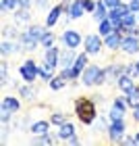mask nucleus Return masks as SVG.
Masks as SVG:
<instances>
[{
    "mask_svg": "<svg viewBox=\"0 0 139 146\" xmlns=\"http://www.w3.org/2000/svg\"><path fill=\"white\" fill-rule=\"evenodd\" d=\"M75 115L77 119L81 121L83 125H91L98 119V113H96V102L91 98H75Z\"/></svg>",
    "mask_w": 139,
    "mask_h": 146,
    "instance_id": "1",
    "label": "nucleus"
},
{
    "mask_svg": "<svg viewBox=\"0 0 139 146\" xmlns=\"http://www.w3.org/2000/svg\"><path fill=\"white\" fill-rule=\"evenodd\" d=\"M19 75L23 77L25 84H33L39 77V65L29 58V61H25L23 65H19Z\"/></svg>",
    "mask_w": 139,
    "mask_h": 146,
    "instance_id": "2",
    "label": "nucleus"
},
{
    "mask_svg": "<svg viewBox=\"0 0 139 146\" xmlns=\"http://www.w3.org/2000/svg\"><path fill=\"white\" fill-rule=\"evenodd\" d=\"M125 129H127V123H125V119H114V121L108 125V138H110L112 142H123Z\"/></svg>",
    "mask_w": 139,
    "mask_h": 146,
    "instance_id": "3",
    "label": "nucleus"
},
{
    "mask_svg": "<svg viewBox=\"0 0 139 146\" xmlns=\"http://www.w3.org/2000/svg\"><path fill=\"white\" fill-rule=\"evenodd\" d=\"M127 107H129V102H127V96L125 98H114V102H112V107L108 111V115H110V121H114V119H125V113H127Z\"/></svg>",
    "mask_w": 139,
    "mask_h": 146,
    "instance_id": "4",
    "label": "nucleus"
},
{
    "mask_svg": "<svg viewBox=\"0 0 139 146\" xmlns=\"http://www.w3.org/2000/svg\"><path fill=\"white\" fill-rule=\"evenodd\" d=\"M83 44H85V52H87V54H100V50L104 46V38L96 36V34H89L83 40Z\"/></svg>",
    "mask_w": 139,
    "mask_h": 146,
    "instance_id": "5",
    "label": "nucleus"
},
{
    "mask_svg": "<svg viewBox=\"0 0 139 146\" xmlns=\"http://www.w3.org/2000/svg\"><path fill=\"white\" fill-rule=\"evenodd\" d=\"M100 71H102V67L100 65H87V67L83 69V73H81V82L85 84V86H96V82H98V75H100Z\"/></svg>",
    "mask_w": 139,
    "mask_h": 146,
    "instance_id": "6",
    "label": "nucleus"
},
{
    "mask_svg": "<svg viewBox=\"0 0 139 146\" xmlns=\"http://www.w3.org/2000/svg\"><path fill=\"white\" fill-rule=\"evenodd\" d=\"M121 50L125 54H137L139 52V36H131L127 34L121 42Z\"/></svg>",
    "mask_w": 139,
    "mask_h": 146,
    "instance_id": "7",
    "label": "nucleus"
},
{
    "mask_svg": "<svg viewBox=\"0 0 139 146\" xmlns=\"http://www.w3.org/2000/svg\"><path fill=\"white\" fill-rule=\"evenodd\" d=\"M60 40H62L64 46H69V48H77V46L81 44V36H79L77 29H64Z\"/></svg>",
    "mask_w": 139,
    "mask_h": 146,
    "instance_id": "8",
    "label": "nucleus"
},
{
    "mask_svg": "<svg viewBox=\"0 0 139 146\" xmlns=\"http://www.w3.org/2000/svg\"><path fill=\"white\" fill-rule=\"evenodd\" d=\"M77 61V54H75V48H69L64 46L60 50V61H58V67H73Z\"/></svg>",
    "mask_w": 139,
    "mask_h": 146,
    "instance_id": "9",
    "label": "nucleus"
},
{
    "mask_svg": "<svg viewBox=\"0 0 139 146\" xmlns=\"http://www.w3.org/2000/svg\"><path fill=\"white\" fill-rule=\"evenodd\" d=\"M17 40H19V44H21V48H23V50H29V52H31V50H37V46H39V42H37L35 38H31V36H29V31H27V29L21 31Z\"/></svg>",
    "mask_w": 139,
    "mask_h": 146,
    "instance_id": "10",
    "label": "nucleus"
},
{
    "mask_svg": "<svg viewBox=\"0 0 139 146\" xmlns=\"http://www.w3.org/2000/svg\"><path fill=\"white\" fill-rule=\"evenodd\" d=\"M123 34H121V31H112V34L110 36H106L104 38V46H106V48H110V50H121V42H123Z\"/></svg>",
    "mask_w": 139,
    "mask_h": 146,
    "instance_id": "11",
    "label": "nucleus"
},
{
    "mask_svg": "<svg viewBox=\"0 0 139 146\" xmlns=\"http://www.w3.org/2000/svg\"><path fill=\"white\" fill-rule=\"evenodd\" d=\"M44 61L56 69V67H58V61H60V48H56V46H50V48H46V52H44Z\"/></svg>",
    "mask_w": 139,
    "mask_h": 146,
    "instance_id": "12",
    "label": "nucleus"
},
{
    "mask_svg": "<svg viewBox=\"0 0 139 146\" xmlns=\"http://www.w3.org/2000/svg\"><path fill=\"white\" fill-rule=\"evenodd\" d=\"M116 84H118V88H121V92L129 94V92L135 88V77H131V75H127V73H123V75L116 79Z\"/></svg>",
    "mask_w": 139,
    "mask_h": 146,
    "instance_id": "13",
    "label": "nucleus"
},
{
    "mask_svg": "<svg viewBox=\"0 0 139 146\" xmlns=\"http://www.w3.org/2000/svg\"><path fill=\"white\" fill-rule=\"evenodd\" d=\"M62 13H64L62 4H56L54 9H50L48 17H46V27H54V25L58 23V19H60V15H62Z\"/></svg>",
    "mask_w": 139,
    "mask_h": 146,
    "instance_id": "14",
    "label": "nucleus"
},
{
    "mask_svg": "<svg viewBox=\"0 0 139 146\" xmlns=\"http://www.w3.org/2000/svg\"><path fill=\"white\" fill-rule=\"evenodd\" d=\"M29 21H31V11L25 9V6H19V9L15 11V23L25 25V23H29Z\"/></svg>",
    "mask_w": 139,
    "mask_h": 146,
    "instance_id": "15",
    "label": "nucleus"
},
{
    "mask_svg": "<svg viewBox=\"0 0 139 146\" xmlns=\"http://www.w3.org/2000/svg\"><path fill=\"white\" fill-rule=\"evenodd\" d=\"M50 123H52V121H35V123H31L29 131H31L33 136H44V134H48Z\"/></svg>",
    "mask_w": 139,
    "mask_h": 146,
    "instance_id": "16",
    "label": "nucleus"
},
{
    "mask_svg": "<svg viewBox=\"0 0 139 146\" xmlns=\"http://www.w3.org/2000/svg\"><path fill=\"white\" fill-rule=\"evenodd\" d=\"M108 17V6L104 4V0H98V4H96V11H94V19L98 23L104 21V19Z\"/></svg>",
    "mask_w": 139,
    "mask_h": 146,
    "instance_id": "17",
    "label": "nucleus"
},
{
    "mask_svg": "<svg viewBox=\"0 0 139 146\" xmlns=\"http://www.w3.org/2000/svg\"><path fill=\"white\" fill-rule=\"evenodd\" d=\"M71 136H75V125L71 121H67V123L60 125V129H58V138H60V140H69Z\"/></svg>",
    "mask_w": 139,
    "mask_h": 146,
    "instance_id": "18",
    "label": "nucleus"
},
{
    "mask_svg": "<svg viewBox=\"0 0 139 146\" xmlns=\"http://www.w3.org/2000/svg\"><path fill=\"white\" fill-rule=\"evenodd\" d=\"M83 13H85L83 2H81V0H73V4L69 9V17L71 19H79V17H83Z\"/></svg>",
    "mask_w": 139,
    "mask_h": 146,
    "instance_id": "19",
    "label": "nucleus"
},
{
    "mask_svg": "<svg viewBox=\"0 0 139 146\" xmlns=\"http://www.w3.org/2000/svg\"><path fill=\"white\" fill-rule=\"evenodd\" d=\"M39 77H42L44 82H50V79L54 77V67L48 65L46 61H42V65H39Z\"/></svg>",
    "mask_w": 139,
    "mask_h": 146,
    "instance_id": "20",
    "label": "nucleus"
},
{
    "mask_svg": "<svg viewBox=\"0 0 139 146\" xmlns=\"http://www.w3.org/2000/svg\"><path fill=\"white\" fill-rule=\"evenodd\" d=\"M2 107L10 109L12 113H17L19 109H21V100H19V98H15V96H4V98H2Z\"/></svg>",
    "mask_w": 139,
    "mask_h": 146,
    "instance_id": "21",
    "label": "nucleus"
},
{
    "mask_svg": "<svg viewBox=\"0 0 139 146\" xmlns=\"http://www.w3.org/2000/svg\"><path fill=\"white\" fill-rule=\"evenodd\" d=\"M87 56H89L87 52H81V54H77V61H75V65H73V67H75V71L79 73V75H81V73H83V69H85V67L89 65Z\"/></svg>",
    "mask_w": 139,
    "mask_h": 146,
    "instance_id": "22",
    "label": "nucleus"
},
{
    "mask_svg": "<svg viewBox=\"0 0 139 146\" xmlns=\"http://www.w3.org/2000/svg\"><path fill=\"white\" fill-rule=\"evenodd\" d=\"M19 92H21V98H25V100H33V98L37 96V92H35V88H33V84L21 86V88H19Z\"/></svg>",
    "mask_w": 139,
    "mask_h": 146,
    "instance_id": "23",
    "label": "nucleus"
},
{
    "mask_svg": "<svg viewBox=\"0 0 139 146\" xmlns=\"http://www.w3.org/2000/svg\"><path fill=\"white\" fill-rule=\"evenodd\" d=\"M17 50H23V48H21V44L2 42V46H0V52H2V56H9V54H12V52H17Z\"/></svg>",
    "mask_w": 139,
    "mask_h": 146,
    "instance_id": "24",
    "label": "nucleus"
},
{
    "mask_svg": "<svg viewBox=\"0 0 139 146\" xmlns=\"http://www.w3.org/2000/svg\"><path fill=\"white\" fill-rule=\"evenodd\" d=\"M98 31H100V36H102V38L110 36L112 31H114V25H112V21H110L108 17H106L104 21H100V29H98Z\"/></svg>",
    "mask_w": 139,
    "mask_h": 146,
    "instance_id": "25",
    "label": "nucleus"
},
{
    "mask_svg": "<svg viewBox=\"0 0 139 146\" xmlns=\"http://www.w3.org/2000/svg\"><path fill=\"white\" fill-rule=\"evenodd\" d=\"M27 31H29V36H31V38H35L37 42H39V40L44 38V34H46V27H42V25H29Z\"/></svg>",
    "mask_w": 139,
    "mask_h": 146,
    "instance_id": "26",
    "label": "nucleus"
},
{
    "mask_svg": "<svg viewBox=\"0 0 139 146\" xmlns=\"http://www.w3.org/2000/svg\"><path fill=\"white\" fill-rule=\"evenodd\" d=\"M127 102H129V107H131V109L139 104V86H135V88L127 94Z\"/></svg>",
    "mask_w": 139,
    "mask_h": 146,
    "instance_id": "27",
    "label": "nucleus"
},
{
    "mask_svg": "<svg viewBox=\"0 0 139 146\" xmlns=\"http://www.w3.org/2000/svg\"><path fill=\"white\" fill-rule=\"evenodd\" d=\"M64 84H67V79H64L62 75H54V77L48 82L50 90H60V88H64Z\"/></svg>",
    "mask_w": 139,
    "mask_h": 146,
    "instance_id": "28",
    "label": "nucleus"
},
{
    "mask_svg": "<svg viewBox=\"0 0 139 146\" xmlns=\"http://www.w3.org/2000/svg\"><path fill=\"white\" fill-rule=\"evenodd\" d=\"M12 9H19V0H0V11H2V15L6 11H12Z\"/></svg>",
    "mask_w": 139,
    "mask_h": 146,
    "instance_id": "29",
    "label": "nucleus"
},
{
    "mask_svg": "<svg viewBox=\"0 0 139 146\" xmlns=\"http://www.w3.org/2000/svg\"><path fill=\"white\" fill-rule=\"evenodd\" d=\"M39 46H44V48H50V46H54V34H52V31H48V29H46V34H44V38L39 40Z\"/></svg>",
    "mask_w": 139,
    "mask_h": 146,
    "instance_id": "30",
    "label": "nucleus"
},
{
    "mask_svg": "<svg viewBox=\"0 0 139 146\" xmlns=\"http://www.w3.org/2000/svg\"><path fill=\"white\" fill-rule=\"evenodd\" d=\"M50 121L54 123V125H58V127H60L62 123H67L69 121V117L64 115V113H52V117H50Z\"/></svg>",
    "mask_w": 139,
    "mask_h": 146,
    "instance_id": "31",
    "label": "nucleus"
},
{
    "mask_svg": "<svg viewBox=\"0 0 139 146\" xmlns=\"http://www.w3.org/2000/svg\"><path fill=\"white\" fill-rule=\"evenodd\" d=\"M125 73L131 77H139V61L137 63H127V69H125Z\"/></svg>",
    "mask_w": 139,
    "mask_h": 146,
    "instance_id": "32",
    "label": "nucleus"
},
{
    "mask_svg": "<svg viewBox=\"0 0 139 146\" xmlns=\"http://www.w3.org/2000/svg\"><path fill=\"white\" fill-rule=\"evenodd\" d=\"M2 36H4V38H19L17 29H15V25H4V29H2Z\"/></svg>",
    "mask_w": 139,
    "mask_h": 146,
    "instance_id": "33",
    "label": "nucleus"
},
{
    "mask_svg": "<svg viewBox=\"0 0 139 146\" xmlns=\"http://www.w3.org/2000/svg\"><path fill=\"white\" fill-rule=\"evenodd\" d=\"M10 117H12V111L10 109H6V107L0 109V121H2V123H9Z\"/></svg>",
    "mask_w": 139,
    "mask_h": 146,
    "instance_id": "34",
    "label": "nucleus"
},
{
    "mask_svg": "<svg viewBox=\"0 0 139 146\" xmlns=\"http://www.w3.org/2000/svg\"><path fill=\"white\" fill-rule=\"evenodd\" d=\"M81 2H83V9L87 11V13H94L96 11V4L98 2H94V0H81Z\"/></svg>",
    "mask_w": 139,
    "mask_h": 146,
    "instance_id": "35",
    "label": "nucleus"
},
{
    "mask_svg": "<svg viewBox=\"0 0 139 146\" xmlns=\"http://www.w3.org/2000/svg\"><path fill=\"white\" fill-rule=\"evenodd\" d=\"M104 4L108 6V9H116V6L121 4V0H104Z\"/></svg>",
    "mask_w": 139,
    "mask_h": 146,
    "instance_id": "36",
    "label": "nucleus"
},
{
    "mask_svg": "<svg viewBox=\"0 0 139 146\" xmlns=\"http://www.w3.org/2000/svg\"><path fill=\"white\" fill-rule=\"evenodd\" d=\"M129 9L133 11V13H139V0H131V2H129Z\"/></svg>",
    "mask_w": 139,
    "mask_h": 146,
    "instance_id": "37",
    "label": "nucleus"
},
{
    "mask_svg": "<svg viewBox=\"0 0 139 146\" xmlns=\"http://www.w3.org/2000/svg\"><path fill=\"white\" fill-rule=\"evenodd\" d=\"M35 6H37V9H48L50 2H48V0H35Z\"/></svg>",
    "mask_w": 139,
    "mask_h": 146,
    "instance_id": "38",
    "label": "nucleus"
},
{
    "mask_svg": "<svg viewBox=\"0 0 139 146\" xmlns=\"http://www.w3.org/2000/svg\"><path fill=\"white\" fill-rule=\"evenodd\" d=\"M31 4H35V0H19V6H25V9H29Z\"/></svg>",
    "mask_w": 139,
    "mask_h": 146,
    "instance_id": "39",
    "label": "nucleus"
},
{
    "mask_svg": "<svg viewBox=\"0 0 139 146\" xmlns=\"http://www.w3.org/2000/svg\"><path fill=\"white\" fill-rule=\"evenodd\" d=\"M123 142H125V144H129V146H131V144H135V136H125V138H123Z\"/></svg>",
    "mask_w": 139,
    "mask_h": 146,
    "instance_id": "40",
    "label": "nucleus"
},
{
    "mask_svg": "<svg viewBox=\"0 0 139 146\" xmlns=\"http://www.w3.org/2000/svg\"><path fill=\"white\" fill-rule=\"evenodd\" d=\"M133 119L139 123V104H137V107H133Z\"/></svg>",
    "mask_w": 139,
    "mask_h": 146,
    "instance_id": "41",
    "label": "nucleus"
},
{
    "mask_svg": "<svg viewBox=\"0 0 139 146\" xmlns=\"http://www.w3.org/2000/svg\"><path fill=\"white\" fill-rule=\"evenodd\" d=\"M67 142H69V144H79V138H77V136H71Z\"/></svg>",
    "mask_w": 139,
    "mask_h": 146,
    "instance_id": "42",
    "label": "nucleus"
},
{
    "mask_svg": "<svg viewBox=\"0 0 139 146\" xmlns=\"http://www.w3.org/2000/svg\"><path fill=\"white\" fill-rule=\"evenodd\" d=\"M135 144H139V131L135 134Z\"/></svg>",
    "mask_w": 139,
    "mask_h": 146,
    "instance_id": "43",
    "label": "nucleus"
},
{
    "mask_svg": "<svg viewBox=\"0 0 139 146\" xmlns=\"http://www.w3.org/2000/svg\"><path fill=\"white\" fill-rule=\"evenodd\" d=\"M137 19H139V13H137Z\"/></svg>",
    "mask_w": 139,
    "mask_h": 146,
    "instance_id": "44",
    "label": "nucleus"
}]
</instances>
